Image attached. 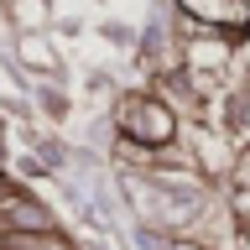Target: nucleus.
<instances>
[{
  "label": "nucleus",
  "instance_id": "1",
  "mask_svg": "<svg viewBox=\"0 0 250 250\" xmlns=\"http://www.w3.org/2000/svg\"><path fill=\"white\" fill-rule=\"evenodd\" d=\"M115 125H120V136L136 141V146H167L172 130H177L172 109L162 104V99H146V94H130L120 104V115H115Z\"/></svg>",
  "mask_w": 250,
  "mask_h": 250
},
{
  "label": "nucleus",
  "instance_id": "2",
  "mask_svg": "<svg viewBox=\"0 0 250 250\" xmlns=\"http://www.w3.org/2000/svg\"><path fill=\"white\" fill-rule=\"evenodd\" d=\"M203 26H250V0H183Z\"/></svg>",
  "mask_w": 250,
  "mask_h": 250
}]
</instances>
